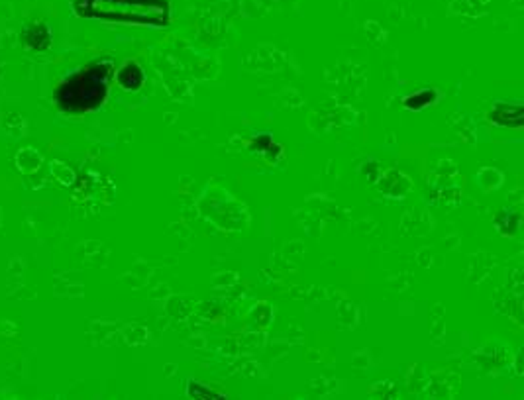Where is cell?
<instances>
[{"instance_id": "obj_7", "label": "cell", "mask_w": 524, "mask_h": 400, "mask_svg": "<svg viewBox=\"0 0 524 400\" xmlns=\"http://www.w3.org/2000/svg\"><path fill=\"white\" fill-rule=\"evenodd\" d=\"M30 34H34V39H30V46L37 47V49H42V47H48L49 46V30L46 26H42V24H36V26H32L30 28Z\"/></svg>"}, {"instance_id": "obj_3", "label": "cell", "mask_w": 524, "mask_h": 400, "mask_svg": "<svg viewBox=\"0 0 524 400\" xmlns=\"http://www.w3.org/2000/svg\"><path fill=\"white\" fill-rule=\"evenodd\" d=\"M487 120L499 128H516L524 126L523 102H495L487 110Z\"/></svg>"}, {"instance_id": "obj_4", "label": "cell", "mask_w": 524, "mask_h": 400, "mask_svg": "<svg viewBox=\"0 0 524 400\" xmlns=\"http://www.w3.org/2000/svg\"><path fill=\"white\" fill-rule=\"evenodd\" d=\"M114 79L118 82V87L122 91H128V93H138L145 84V71L142 69V65L138 61H126L122 67H120L116 73H114Z\"/></svg>"}, {"instance_id": "obj_6", "label": "cell", "mask_w": 524, "mask_h": 400, "mask_svg": "<svg viewBox=\"0 0 524 400\" xmlns=\"http://www.w3.org/2000/svg\"><path fill=\"white\" fill-rule=\"evenodd\" d=\"M185 392H187L189 399H224L220 392H216L215 388L206 387V385L199 383V381H189Z\"/></svg>"}, {"instance_id": "obj_5", "label": "cell", "mask_w": 524, "mask_h": 400, "mask_svg": "<svg viewBox=\"0 0 524 400\" xmlns=\"http://www.w3.org/2000/svg\"><path fill=\"white\" fill-rule=\"evenodd\" d=\"M440 98V93L436 89H422L418 93L408 94L403 98V106L406 110H413V112H418V110H424L428 106L436 104Z\"/></svg>"}, {"instance_id": "obj_8", "label": "cell", "mask_w": 524, "mask_h": 400, "mask_svg": "<svg viewBox=\"0 0 524 400\" xmlns=\"http://www.w3.org/2000/svg\"><path fill=\"white\" fill-rule=\"evenodd\" d=\"M273 143V138H271V134H262V136H258V138H253V140L248 143V149L251 153H255V155H263V153L267 152V147Z\"/></svg>"}, {"instance_id": "obj_2", "label": "cell", "mask_w": 524, "mask_h": 400, "mask_svg": "<svg viewBox=\"0 0 524 400\" xmlns=\"http://www.w3.org/2000/svg\"><path fill=\"white\" fill-rule=\"evenodd\" d=\"M73 10L83 18L163 28L171 22L169 0H73Z\"/></svg>"}, {"instance_id": "obj_1", "label": "cell", "mask_w": 524, "mask_h": 400, "mask_svg": "<svg viewBox=\"0 0 524 400\" xmlns=\"http://www.w3.org/2000/svg\"><path fill=\"white\" fill-rule=\"evenodd\" d=\"M114 73V65L108 59L84 65L60 82L53 93L55 104L71 116L95 112L107 102Z\"/></svg>"}]
</instances>
